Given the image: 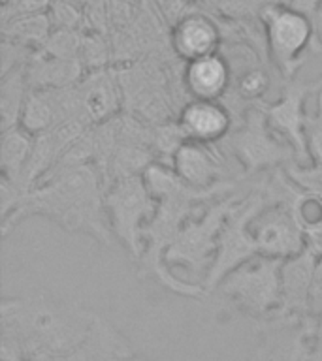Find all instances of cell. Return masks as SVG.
Wrapping results in <instances>:
<instances>
[{
	"mask_svg": "<svg viewBox=\"0 0 322 361\" xmlns=\"http://www.w3.org/2000/svg\"><path fill=\"white\" fill-rule=\"evenodd\" d=\"M30 92L27 66L16 68L6 75H0V130L19 126L23 107Z\"/></svg>",
	"mask_w": 322,
	"mask_h": 361,
	"instance_id": "ffe728a7",
	"label": "cell"
},
{
	"mask_svg": "<svg viewBox=\"0 0 322 361\" xmlns=\"http://www.w3.org/2000/svg\"><path fill=\"white\" fill-rule=\"evenodd\" d=\"M322 4V0H290V6L296 10L304 11L309 17H313L318 10V6Z\"/></svg>",
	"mask_w": 322,
	"mask_h": 361,
	"instance_id": "83f0119b",
	"label": "cell"
},
{
	"mask_svg": "<svg viewBox=\"0 0 322 361\" xmlns=\"http://www.w3.org/2000/svg\"><path fill=\"white\" fill-rule=\"evenodd\" d=\"M232 68L220 53L186 62L181 83L191 100H225L232 89Z\"/></svg>",
	"mask_w": 322,
	"mask_h": 361,
	"instance_id": "e0dca14e",
	"label": "cell"
},
{
	"mask_svg": "<svg viewBox=\"0 0 322 361\" xmlns=\"http://www.w3.org/2000/svg\"><path fill=\"white\" fill-rule=\"evenodd\" d=\"M117 361H149L145 357H141V355H130V357H124V360H117Z\"/></svg>",
	"mask_w": 322,
	"mask_h": 361,
	"instance_id": "f546056e",
	"label": "cell"
},
{
	"mask_svg": "<svg viewBox=\"0 0 322 361\" xmlns=\"http://www.w3.org/2000/svg\"><path fill=\"white\" fill-rule=\"evenodd\" d=\"M175 121L185 140L208 145L225 141L234 130V115L222 100H189Z\"/></svg>",
	"mask_w": 322,
	"mask_h": 361,
	"instance_id": "9a60e30c",
	"label": "cell"
},
{
	"mask_svg": "<svg viewBox=\"0 0 322 361\" xmlns=\"http://www.w3.org/2000/svg\"><path fill=\"white\" fill-rule=\"evenodd\" d=\"M30 89H64L83 78V62L36 49L27 64Z\"/></svg>",
	"mask_w": 322,
	"mask_h": 361,
	"instance_id": "ac0fdd59",
	"label": "cell"
},
{
	"mask_svg": "<svg viewBox=\"0 0 322 361\" xmlns=\"http://www.w3.org/2000/svg\"><path fill=\"white\" fill-rule=\"evenodd\" d=\"M316 333L311 318L275 316L260 322L253 361H309Z\"/></svg>",
	"mask_w": 322,
	"mask_h": 361,
	"instance_id": "8fae6325",
	"label": "cell"
},
{
	"mask_svg": "<svg viewBox=\"0 0 322 361\" xmlns=\"http://www.w3.org/2000/svg\"><path fill=\"white\" fill-rule=\"evenodd\" d=\"M270 85L271 79L264 68L251 66L237 73L236 79L232 81L230 90H234L237 100L249 102L254 106V104H260V100L264 98L266 92L270 90Z\"/></svg>",
	"mask_w": 322,
	"mask_h": 361,
	"instance_id": "603a6c76",
	"label": "cell"
},
{
	"mask_svg": "<svg viewBox=\"0 0 322 361\" xmlns=\"http://www.w3.org/2000/svg\"><path fill=\"white\" fill-rule=\"evenodd\" d=\"M249 233L258 254L270 258L288 259L307 248L305 233L299 228L290 205L285 200H273L271 196L251 216Z\"/></svg>",
	"mask_w": 322,
	"mask_h": 361,
	"instance_id": "9c48e42d",
	"label": "cell"
},
{
	"mask_svg": "<svg viewBox=\"0 0 322 361\" xmlns=\"http://www.w3.org/2000/svg\"><path fill=\"white\" fill-rule=\"evenodd\" d=\"M158 202L143 175L113 180L106 190L107 220L115 241L136 265L145 252V228L157 214Z\"/></svg>",
	"mask_w": 322,
	"mask_h": 361,
	"instance_id": "5b68a950",
	"label": "cell"
},
{
	"mask_svg": "<svg viewBox=\"0 0 322 361\" xmlns=\"http://www.w3.org/2000/svg\"><path fill=\"white\" fill-rule=\"evenodd\" d=\"M191 2H198V0H191Z\"/></svg>",
	"mask_w": 322,
	"mask_h": 361,
	"instance_id": "4dcf8cb0",
	"label": "cell"
},
{
	"mask_svg": "<svg viewBox=\"0 0 322 361\" xmlns=\"http://www.w3.org/2000/svg\"><path fill=\"white\" fill-rule=\"evenodd\" d=\"M226 145L242 166V179L298 162L292 149L271 132L262 104L243 111L239 124L226 137Z\"/></svg>",
	"mask_w": 322,
	"mask_h": 361,
	"instance_id": "8992f818",
	"label": "cell"
},
{
	"mask_svg": "<svg viewBox=\"0 0 322 361\" xmlns=\"http://www.w3.org/2000/svg\"><path fill=\"white\" fill-rule=\"evenodd\" d=\"M34 151V135L21 126L2 130L0 137V177L17 185L21 190L25 171ZM27 192V190H25Z\"/></svg>",
	"mask_w": 322,
	"mask_h": 361,
	"instance_id": "d6986e66",
	"label": "cell"
},
{
	"mask_svg": "<svg viewBox=\"0 0 322 361\" xmlns=\"http://www.w3.org/2000/svg\"><path fill=\"white\" fill-rule=\"evenodd\" d=\"M322 89V78L315 83H304L299 79L285 81L281 96L273 104H262L271 132L285 141L296 154L298 164H309L307 145H305V121L309 111L305 102L313 92Z\"/></svg>",
	"mask_w": 322,
	"mask_h": 361,
	"instance_id": "30bf717a",
	"label": "cell"
},
{
	"mask_svg": "<svg viewBox=\"0 0 322 361\" xmlns=\"http://www.w3.org/2000/svg\"><path fill=\"white\" fill-rule=\"evenodd\" d=\"M53 19L49 13H36V16H23L2 23L4 38L28 45L32 49H40L49 39Z\"/></svg>",
	"mask_w": 322,
	"mask_h": 361,
	"instance_id": "44dd1931",
	"label": "cell"
},
{
	"mask_svg": "<svg viewBox=\"0 0 322 361\" xmlns=\"http://www.w3.org/2000/svg\"><path fill=\"white\" fill-rule=\"evenodd\" d=\"M168 42L174 55L186 64L219 53L222 28L217 17L205 10H198L196 6L169 27Z\"/></svg>",
	"mask_w": 322,
	"mask_h": 361,
	"instance_id": "4fadbf2b",
	"label": "cell"
},
{
	"mask_svg": "<svg viewBox=\"0 0 322 361\" xmlns=\"http://www.w3.org/2000/svg\"><path fill=\"white\" fill-rule=\"evenodd\" d=\"M79 115L90 126L104 124L121 115L124 106L119 68H96L73 85Z\"/></svg>",
	"mask_w": 322,
	"mask_h": 361,
	"instance_id": "7c38bea8",
	"label": "cell"
},
{
	"mask_svg": "<svg viewBox=\"0 0 322 361\" xmlns=\"http://www.w3.org/2000/svg\"><path fill=\"white\" fill-rule=\"evenodd\" d=\"M273 4H290V0H198V6L211 16L225 17L228 23H243L256 17Z\"/></svg>",
	"mask_w": 322,
	"mask_h": 361,
	"instance_id": "7402d4cb",
	"label": "cell"
},
{
	"mask_svg": "<svg viewBox=\"0 0 322 361\" xmlns=\"http://www.w3.org/2000/svg\"><path fill=\"white\" fill-rule=\"evenodd\" d=\"M270 61L285 81L296 79L305 59L313 51H321L313 17L290 4L268 6L258 17Z\"/></svg>",
	"mask_w": 322,
	"mask_h": 361,
	"instance_id": "277c9868",
	"label": "cell"
},
{
	"mask_svg": "<svg viewBox=\"0 0 322 361\" xmlns=\"http://www.w3.org/2000/svg\"><path fill=\"white\" fill-rule=\"evenodd\" d=\"M316 262L318 256L311 248H305L304 252L282 262V299L279 316L309 318V298Z\"/></svg>",
	"mask_w": 322,
	"mask_h": 361,
	"instance_id": "2e32d148",
	"label": "cell"
},
{
	"mask_svg": "<svg viewBox=\"0 0 322 361\" xmlns=\"http://www.w3.org/2000/svg\"><path fill=\"white\" fill-rule=\"evenodd\" d=\"M305 145L309 164L322 168V89L316 92V109L305 121Z\"/></svg>",
	"mask_w": 322,
	"mask_h": 361,
	"instance_id": "cb8c5ba5",
	"label": "cell"
},
{
	"mask_svg": "<svg viewBox=\"0 0 322 361\" xmlns=\"http://www.w3.org/2000/svg\"><path fill=\"white\" fill-rule=\"evenodd\" d=\"M309 318L315 322V324L322 318V256H318V262H316L315 276H313V286H311Z\"/></svg>",
	"mask_w": 322,
	"mask_h": 361,
	"instance_id": "4316f807",
	"label": "cell"
},
{
	"mask_svg": "<svg viewBox=\"0 0 322 361\" xmlns=\"http://www.w3.org/2000/svg\"><path fill=\"white\" fill-rule=\"evenodd\" d=\"M236 196L237 192L228 197L211 202L200 213L192 214L191 219L183 222L164 256L169 269L183 267L186 271L203 273V276L208 275L217 254L220 230Z\"/></svg>",
	"mask_w": 322,
	"mask_h": 361,
	"instance_id": "52a82bcc",
	"label": "cell"
},
{
	"mask_svg": "<svg viewBox=\"0 0 322 361\" xmlns=\"http://www.w3.org/2000/svg\"><path fill=\"white\" fill-rule=\"evenodd\" d=\"M309 361H322V331L316 333L315 343H313V350H311Z\"/></svg>",
	"mask_w": 322,
	"mask_h": 361,
	"instance_id": "f1b7e54d",
	"label": "cell"
},
{
	"mask_svg": "<svg viewBox=\"0 0 322 361\" xmlns=\"http://www.w3.org/2000/svg\"><path fill=\"white\" fill-rule=\"evenodd\" d=\"M98 314L49 293L0 301V360L64 361L89 338Z\"/></svg>",
	"mask_w": 322,
	"mask_h": 361,
	"instance_id": "6da1fadb",
	"label": "cell"
},
{
	"mask_svg": "<svg viewBox=\"0 0 322 361\" xmlns=\"http://www.w3.org/2000/svg\"><path fill=\"white\" fill-rule=\"evenodd\" d=\"M285 259L253 256L219 282V292L243 316L266 322L281 312V269Z\"/></svg>",
	"mask_w": 322,
	"mask_h": 361,
	"instance_id": "3957f363",
	"label": "cell"
},
{
	"mask_svg": "<svg viewBox=\"0 0 322 361\" xmlns=\"http://www.w3.org/2000/svg\"><path fill=\"white\" fill-rule=\"evenodd\" d=\"M106 180L95 164L53 169L23 196L19 207L2 222V235L28 216H44L70 233L93 237L112 248L115 237L107 220Z\"/></svg>",
	"mask_w": 322,
	"mask_h": 361,
	"instance_id": "7a4b0ae2",
	"label": "cell"
},
{
	"mask_svg": "<svg viewBox=\"0 0 322 361\" xmlns=\"http://www.w3.org/2000/svg\"><path fill=\"white\" fill-rule=\"evenodd\" d=\"M53 0H6L2 2V23L23 16L47 13Z\"/></svg>",
	"mask_w": 322,
	"mask_h": 361,
	"instance_id": "484cf974",
	"label": "cell"
},
{
	"mask_svg": "<svg viewBox=\"0 0 322 361\" xmlns=\"http://www.w3.org/2000/svg\"><path fill=\"white\" fill-rule=\"evenodd\" d=\"M268 200H270V196L262 185L254 186L253 190L247 192L245 196H239V194L236 196L230 211L226 214L222 230H220L213 264L209 267L208 275L203 276L205 293L215 292L219 282L230 271L236 269L237 265H242L243 262H247L253 256H258L256 245L249 233V220Z\"/></svg>",
	"mask_w": 322,
	"mask_h": 361,
	"instance_id": "ba28073f",
	"label": "cell"
},
{
	"mask_svg": "<svg viewBox=\"0 0 322 361\" xmlns=\"http://www.w3.org/2000/svg\"><path fill=\"white\" fill-rule=\"evenodd\" d=\"M217 145L219 143L208 145L198 141H183L174 152L169 168L186 185L200 190H209L228 183L232 179H226L225 154L217 149Z\"/></svg>",
	"mask_w": 322,
	"mask_h": 361,
	"instance_id": "5bb4252c",
	"label": "cell"
},
{
	"mask_svg": "<svg viewBox=\"0 0 322 361\" xmlns=\"http://www.w3.org/2000/svg\"><path fill=\"white\" fill-rule=\"evenodd\" d=\"M285 171L290 177L294 185L311 192H321L322 194V168L313 164H298L292 162L285 166Z\"/></svg>",
	"mask_w": 322,
	"mask_h": 361,
	"instance_id": "d4e9b609",
	"label": "cell"
}]
</instances>
